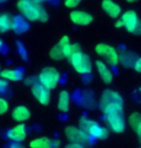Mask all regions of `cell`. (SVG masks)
Listing matches in <instances>:
<instances>
[{
	"instance_id": "obj_1",
	"label": "cell",
	"mask_w": 141,
	"mask_h": 148,
	"mask_svg": "<svg viewBox=\"0 0 141 148\" xmlns=\"http://www.w3.org/2000/svg\"><path fill=\"white\" fill-rule=\"evenodd\" d=\"M17 9L22 16L30 21L40 20L42 22H46L49 18L42 4L36 0H19L17 3Z\"/></svg>"
},
{
	"instance_id": "obj_2",
	"label": "cell",
	"mask_w": 141,
	"mask_h": 148,
	"mask_svg": "<svg viewBox=\"0 0 141 148\" xmlns=\"http://www.w3.org/2000/svg\"><path fill=\"white\" fill-rule=\"evenodd\" d=\"M123 98L114 90H105L99 101V108L104 114L123 111Z\"/></svg>"
},
{
	"instance_id": "obj_3",
	"label": "cell",
	"mask_w": 141,
	"mask_h": 148,
	"mask_svg": "<svg viewBox=\"0 0 141 148\" xmlns=\"http://www.w3.org/2000/svg\"><path fill=\"white\" fill-rule=\"evenodd\" d=\"M79 128L86 133L90 138H99V140H105L110 136V132L107 128H104L95 121L87 119V118H82L79 121Z\"/></svg>"
},
{
	"instance_id": "obj_4",
	"label": "cell",
	"mask_w": 141,
	"mask_h": 148,
	"mask_svg": "<svg viewBox=\"0 0 141 148\" xmlns=\"http://www.w3.org/2000/svg\"><path fill=\"white\" fill-rule=\"evenodd\" d=\"M72 66L78 73L87 74L90 73L92 70V64L90 61V58L84 52H79L73 55L69 59Z\"/></svg>"
},
{
	"instance_id": "obj_5",
	"label": "cell",
	"mask_w": 141,
	"mask_h": 148,
	"mask_svg": "<svg viewBox=\"0 0 141 148\" xmlns=\"http://www.w3.org/2000/svg\"><path fill=\"white\" fill-rule=\"evenodd\" d=\"M95 51L100 57L111 66H116L119 63V55L115 48L107 43H98L95 47Z\"/></svg>"
},
{
	"instance_id": "obj_6",
	"label": "cell",
	"mask_w": 141,
	"mask_h": 148,
	"mask_svg": "<svg viewBox=\"0 0 141 148\" xmlns=\"http://www.w3.org/2000/svg\"><path fill=\"white\" fill-rule=\"evenodd\" d=\"M61 75L59 71L54 67L48 66L44 67L42 72L39 75L40 83L46 87L48 90H54L58 86V83L60 81Z\"/></svg>"
},
{
	"instance_id": "obj_7",
	"label": "cell",
	"mask_w": 141,
	"mask_h": 148,
	"mask_svg": "<svg viewBox=\"0 0 141 148\" xmlns=\"http://www.w3.org/2000/svg\"><path fill=\"white\" fill-rule=\"evenodd\" d=\"M67 140L73 143H80L86 145L89 143L90 138L86 133L83 132L80 128H76L74 126H68L64 130Z\"/></svg>"
},
{
	"instance_id": "obj_8",
	"label": "cell",
	"mask_w": 141,
	"mask_h": 148,
	"mask_svg": "<svg viewBox=\"0 0 141 148\" xmlns=\"http://www.w3.org/2000/svg\"><path fill=\"white\" fill-rule=\"evenodd\" d=\"M107 115V121L110 126V128L115 133H122L125 130V119L123 115V111L120 112H113Z\"/></svg>"
},
{
	"instance_id": "obj_9",
	"label": "cell",
	"mask_w": 141,
	"mask_h": 148,
	"mask_svg": "<svg viewBox=\"0 0 141 148\" xmlns=\"http://www.w3.org/2000/svg\"><path fill=\"white\" fill-rule=\"evenodd\" d=\"M50 90L40 83H36L32 87V93L40 104L48 105L50 101Z\"/></svg>"
},
{
	"instance_id": "obj_10",
	"label": "cell",
	"mask_w": 141,
	"mask_h": 148,
	"mask_svg": "<svg viewBox=\"0 0 141 148\" xmlns=\"http://www.w3.org/2000/svg\"><path fill=\"white\" fill-rule=\"evenodd\" d=\"M69 38L67 36H63L61 38V40L59 41V43H57L53 48L50 50L49 56L51 57V59L56 61H60L63 60L65 58V54H64V46L67 43H69Z\"/></svg>"
},
{
	"instance_id": "obj_11",
	"label": "cell",
	"mask_w": 141,
	"mask_h": 148,
	"mask_svg": "<svg viewBox=\"0 0 141 148\" xmlns=\"http://www.w3.org/2000/svg\"><path fill=\"white\" fill-rule=\"evenodd\" d=\"M123 24H124L125 28L127 29L128 32H131V33H134V29L136 27V24L138 22V16H137V14L134 11H127L126 13L122 14L121 18Z\"/></svg>"
},
{
	"instance_id": "obj_12",
	"label": "cell",
	"mask_w": 141,
	"mask_h": 148,
	"mask_svg": "<svg viewBox=\"0 0 141 148\" xmlns=\"http://www.w3.org/2000/svg\"><path fill=\"white\" fill-rule=\"evenodd\" d=\"M70 19L77 25H89L92 22L93 16L90 14L83 11H73L70 13Z\"/></svg>"
},
{
	"instance_id": "obj_13",
	"label": "cell",
	"mask_w": 141,
	"mask_h": 148,
	"mask_svg": "<svg viewBox=\"0 0 141 148\" xmlns=\"http://www.w3.org/2000/svg\"><path fill=\"white\" fill-rule=\"evenodd\" d=\"M60 140H52L49 138H40L32 140L30 143L31 148H59Z\"/></svg>"
},
{
	"instance_id": "obj_14",
	"label": "cell",
	"mask_w": 141,
	"mask_h": 148,
	"mask_svg": "<svg viewBox=\"0 0 141 148\" xmlns=\"http://www.w3.org/2000/svg\"><path fill=\"white\" fill-rule=\"evenodd\" d=\"M102 9L108 16H110L112 18H117L122 13L121 7L115 2H113L112 0H104L102 2Z\"/></svg>"
},
{
	"instance_id": "obj_15",
	"label": "cell",
	"mask_w": 141,
	"mask_h": 148,
	"mask_svg": "<svg viewBox=\"0 0 141 148\" xmlns=\"http://www.w3.org/2000/svg\"><path fill=\"white\" fill-rule=\"evenodd\" d=\"M8 138L14 143H20L26 138V128L24 124H19L8 132Z\"/></svg>"
},
{
	"instance_id": "obj_16",
	"label": "cell",
	"mask_w": 141,
	"mask_h": 148,
	"mask_svg": "<svg viewBox=\"0 0 141 148\" xmlns=\"http://www.w3.org/2000/svg\"><path fill=\"white\" fill-rule=\"evenodd\" d=\"M96 67L100 74V77L102 78L103 81H104L106 84H110L113 79V74L111 72V70L108 67L107 64H106L104 62L97 60L96 61Z\"/></svg>"
},
{
	"instance_id": "obj_17",
	"label": "cell",
	"mask_w": 141,
	"mask_h": 148,
	"mask_svg": "<svg viewBox=\"0 0 141 148\" xmlns=\"http://www.w3.org/2000/svg\"><path fill=\"white\" fill-rule=\"evenodd\" d=\"M30 115V111L24 106H18V107L14 108L13 112H12L13 118L16 121H18V122H22V121L29 119Z\"/></svg>"
},
{
	"instance_id": "obj_18",
	"label": "cell",
	"mask_w": 141,
	"mask_h": 148,
	"mask_svg": "<svg viewBox=\"0 0 141 148\" xmlns=\"http://www.w3.org/2000/svg\"><path fill=\"white\" fill-rule=\"evenodd\" d=\"M137 60L136 55L131 51H123L119 55V62L122 66L126 67H131L134 66V63Z\"/></svg>"
},
{
	"instance_id": "obj_19",
	"label": "cell",
	"mask_w": 141,
	"mask_h": 148,
	"mask_svg": "<svg viewBox=\"0 0 141 148\" xmlns=\"http://www.w3.org/2000/svg\"><path fill=\"white\" fill-rule=\"evenodd\" d=\"M14 26V18L9 14L3 13L0 14V32L5 33L11 29H13Z\"/></svg>"
},
{
	"instance_id": "obj_20",
	"label": "cell",
	"mask_w": 141,
	"mask_h": 148,
	"mask_svg": "<svg viewBox=\"0 0 141 148\" xmlns=\"http://www.w3.org/2000/svg\"><path fill=\"white\" fill-rule=\"evenodd\" d=\"M129 122H130L131 128L138 135L141 141V114L139 112H133L129 117Z\"/></svg>"
},
{
	"instance_id": "obj_21",
	"label": "cell",
	"mask_w": 141,
	"mask_h": 148,
	"mask_svg": "<svg viewBox=\"0 0 141 148\" xmlns=\"http://www.w3.org/2000/svg\"><path fill=\"white\" fill-rule=\"evenodd\" d=\"M0 76L4 79L11 80V81H20L23 78V72L16 69H5L1 71Z\"/></svg>"
},
{
	"instance_id": "obj_22",
	"label": "cell",
	"mask_w": 141,
	"mask_h": 148,
	"mask_svg": "<svg viewBox=\"0 0 141 148\" xmlns=\"http://www.w3.org/2000/svg\"><path fill=\"white\" fill-rule=\"evenodd\" d=\"M69 102H70V96L69 93L66 90H61L59 94V102H58V108L61 112H67L69 109Z\"/></svg>"
},
{
	"instance_id": "obj_23",
	"label": "cell",
	"mask_w": 141,
	"mask_h": 148,
	"mask_svg": "<svg viewBox=\"0 0 141 148\" xmlns=\"http://www.w3.org/2000/svg\"><path fill=\"white\" fill-rule=\"evenodd\" d=\"M13 29L16 31V33H23L28 29V24L25 20H23L20 17H16L14 18Z\"/></svg>"
},
{
	"instance_id": "obj_24",
	"label": "cell",
	"mask_w": 141,
	"mask_h": 148,
	"mask_svg": "<svg viewBox=\"0 0 141 148\" xmlns=\"http://www.w3.org/2000/svg\"><path fill=\"white\" fill-rule=\"evenodd\" d=\"M8 109H9V105L7 101L3 98H0V114H5L8 111Z\"/></svg>"
},
{
	"instance_id": "obj_25",
	"label": "cell",
	"mask_w": 141,
	"mask_h": 148,
	"mask_svg": "<svg viewBox=\"0 0 141 148\" xmlns=\"http://www.w3.org/2000/svg\"><path fill=\"white\" fill-rule=\"evenodd\" d=\"M82 0H65L64 1V5L66 6L67 8H75L76 6L79 5Z\"/></svg>"
},
{
	"instance_id": "obj_26",
	"label": "cell",
	"mask_w": 141,
	"mask_h": 148,
	"mask_svg": "<svg viewBox=\"0 0 141 148\" xmlns=\"http://www.w3.org/2000/svg\"><path fill=\"white\" fill-rule=\"evenodd\" d=\"M64 148H87L86 145H84V144H80V143H69L67 144V145L64 147Z\"/></svg>"
},
{
	"instance_id": "obj_27",
	"label": "cell",
	"mask_w": 141,
	"mask_h": 148,
	"mask_svg": "<svg viewBox=\"0 0 141 148\" xmlns=\"http://www.w3.org/2000/svg\"><path fill=\"white\" fill-rule=\"evenodd\" d=\"M134 69L136 70L137 72H141V58H137V60L134 63Z\"/></svg>"
},
{
	"instance_id": "obj_28",
	"label": "cell",
	"mask_w": 141,
	"mask_h": 148,
	"mask_svg": "<svg viewBox=\"0 0 141 148\" xmlns=\"http://www.w3.org/2000/svg\"><path fill=\"white\" fill-rule=\"evenodd\" d=\"M7 87H8V82L6 80L0 79V92L4 91L7 88Z\"/></svg>"
},
{
	"instance_id": "obj_29",
	"label": "cell",
	"mask_w": 141,
	"mask_h": 148,
	"mask_svg": "<svg viewBox=\"0 0 141 148\" xmlns=\"http://www.w3.org/2000/svg\"><path fill=\"white\" fill-rule=\"evenodd\" d=\"M134 35H141V19L138 20V22H137V24H136V29H134Z\"/></svg>"
},
{
	"instance_id": "obj_30",
	"label": "cell",
	"mask_w": 141,
	"mask_h": 148,
	"mask_svg": "<svg viewBox=\"0 0 141 148\" xmlns=\"http://www.w3.org/2000/svg\"><path fill=\"white\" fill-rule=\"evenodd\" d=\"M115 27L116 28H122V27H124V24H123V22H122L121 19H118L115 22Z\"/></svg>"
},
{
	"instance_id": "obj_31",
	"label": "cell",
	"mask_w": 141,
	"mask_h": 148,
	"mask_svg": "<svg viewBox=\"0 0 141 148\" xmlns=\"http://www.w3.org/2000/svg\"><path fill=\"white\" fill-rule=\"evenodd\" d=\"M11 148H24L23 146H21L20 144H18V143H14L13 145L11 146Z\"/></svg>"
},
{
	"instance_id": "obj_32",
	"label": "cell",
	"mask_w": 141,
	"mask_h": 148,
	"mask_svg": "<svg viewBox=\"0 0 141 148\" xmlns=\"http://www.w3.org/2000/svg\"><path fill=\"white\" fill-rule=\"evenodd\" d=\"M128 2H130V3H133V2H136V1H138V0H127Z\"/></svg>"
},
{
	"instance_id": "obj_33",
	"label": "cell",
	"mask_w": 141,
	"mask_h": 148,
	"mask_svg": "<svg viewBox=\"0 0 141 148\" xmlns=\"http://www.w3.org/2000/svg\"><path fill=\"white\" fill-rule=\"evenodd\" d=\"M36 1L40 2V3H42V2H44V1H48V0H36Z\"/></svg>"
},
{
	"instance_id": "obj_34",
	"label": "cell",
	"mask_w": 141,
	"mask_h": 148,
	"mask_svg": "<svg viewBox=\"0 0 141 148\" xmlns=\"http://www.w3.org/2000/svg\"><path fill=\"white\" fill-rule=\"evenodd\" d=\"M2 45H3V42H2V40H0V48L2 47Z\"/></svg>"
},
{
	"instance_id": "obj_35",
	"label": "cell",
	"mask_w": 141,
	"mask_h": 148,
	"mask_svg": "<svg viewBox=\"0 0 141 148\" xmlns=\"http://www.w3.org/2000/svg\"><path fill=\"white\" fill-rule=\"evenodd\" d=\"M7 0H0V3H3V2H6Z\"/></svg>"
},
{
	"instance_id": "obj_36",
	"label": "cell",
	"mask_w": 141,
	"mask_h": 148,
	"mask_svg": "<svg viewBox=\"0 0 141 148\" xmlns=\"http://www.w3.org/2000/svg\"><path fill=\"white\" fill-rule=\"evenodd\" d=\"M140 92H141V88H140Z\"/></svg>"
},
{
	"instance_id": "obj_37",
	"label": "cell",
	"mask_w": 141,
	"mask_h": 148,
	"mask_svg": "<svg viewBox=\"0 0 141 148\" xmlns=\"http://www.w3.org/2000/svg\"><path fill=\"white\" fill-rule=\"evenodd\" d=\"M0 73H1V71H0Z\"/></svg>"
}]
</instances>
